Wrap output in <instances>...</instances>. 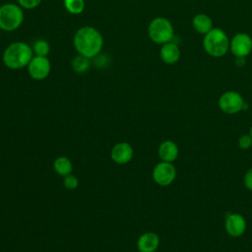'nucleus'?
<instances>
[{
	"instance_id": "obj_1",
	"label": "nucleus",
	"mask_w": 252,
	"mask_h": 252,
	"mask_svg": "<svg viewBox=\"0 0 252 252\" xmlns=\"http://www.w3.org/2000/svg\"><path fill=\"white\" fill-rule=\"evenodd\" d=\"M73 44L78 54L92 59L100 53L103 47V36L97 29L84 26L75 32Z\"/></svg>"
},
{
	"instance_id": "obj_2",
	"label": "nucleus",
	"mask_w": 252,
	"mask_h": 252,
	"mask_svg": "<svg viewBox=\"0 0 252 252\" xmlns=\"http://www.w3.org/2000/svg\"><path fill=\"white\" fill-rule=\"evenodd\" d=\"M32 57L33 52L32 46L24 41H15L5 48L2 61L7 68L18 70L27 67Z\"/></svg>"
},
{
	"instance_id": "obj_3",
	"label": "nucleus",
	"mask_w": 252,
	"mask_h": 252,
	"mask_svg": "<svg viewBox=\"0 0 252 252\" xmlns=\"http://www.w3.org/2000/svg\"><path fill=\"white\" fill-rule=\"evenodd\" d=\"M203 46L209 55L213 57H221L229 48L228 37L222 30L213 28L205 34Z\"/></svg>"
},
{
	"instance_id": "obj_4",
	"label": "nucleus",
	"mask_w": 252,
	"mask_h": 252,
	"mask_svg": "<svg viewBox=\"0 0 252 252\" xmlns=\"http://www.w3.org/2000/svg\"><path fill=\"white\" fill-rule=\"evenodd\" d=\"M24 22L23 8L19 4L6 3L0 6V30L16 31Z\"/></svg>"
},
{
	"instance_id": "obj_5",
	"label": "nucleus",
	"mask_w": 252,
	"mask_h": 252,
	"mask_svg": "<svg viewBox=\"0 0 252 252\" xmlns=\"http://www.w3.org/2000/svg\"><path fill=\"white\" fill-rule=\"evenodd\" d=\"M148 34L152 41L158 44H164L171 41L174 31L171 23L166 18L157 17L149 24Z\"/></svg>"
},
{
	"instance_id": "obj_6",
	"label": "nucleus",
	"mask_w": 252,
	"mask_h": 252,
	"mask_svg": "<svg viewBox=\"0 0 252 252\" xmlns=\"http://www.w3.org/2000/svg\"><path fill=\"white\" fill-rule=\"evenodd\" d=\"M27 68L32 79L35 81H42L49 76L51 71V63L45 56L33 55Z\"/></svg>"
},
{
	"instance_id": "obj_7",
	"label": "nucleus",
	"mask_w": 252,
	"mask_h": 252,
	"mask_svg": "<svg viewBox=\"0 0 252 252\" xmlns=\"http://www.w3.org/2000/svg\"><path fill=\"white\" fill-rule=\"evenodd\" d=\"M219 107L224 113L235 114L244 108V100L237 92L228 91L220 95Z\"/></svg>"
},
{
	"instance_id": "obj_8",
	"label": "nucleus",
	"mask_w": 252,
	"mask_h": 252,
	"mask_svg": "<svg viewBox=\"0 0 252 252\" xmlns=\"http://www.w3.org/2000/svg\"><path fill=\"white\" fill-rule=\"evenodd\" d=\"M176 176V170L171 162H158L153 170L154 181L160 186H167L171 184Z\"/></svg>"
},
{
	"instance_id": "obj_9",
	"label": "nucleus",
	"mask_w": 252,
	"mask_h": 252,
	"mask_svg": "<svg viewBox=\"0 0 252 252\" xmlns=\"http://www.w3.org/2000/svg\"><path fill=\"white\" fill-rule=\"evenodd\" d=\"M229 48L234 56L244 58L252 50V38L244 32H239L232 37L229 42Z\"/></svg>"
},
{
	"instance_id": "obj_10",
	"label": "nucleus",
	"mask_w": 252,
	"mask_h": 252,
	"mask_svg": "<svg viewBox=\"0 0 252 252\" xmlns=\"http://www.w3.org/2000/svg\"><path fill=\"white\" fill-rule=\"evenodd\" d=\"M224 228L232 237L241 236L246 230V220L240 214H229L225 219Z\"/></svg>"
},
{
	"instance_id": "obj_11",
	"label": "nucleus",
	"mask_w": 252,
	"mask_h": 252,
	"mask_svg": "<svg viewBox=\"0 0 252 252\" xmlns=\"http://www.w3.org/2000/svg\"><path fill=\"white\" fill-rule=\"evenodd\" d=\"M111 159L118 164H125L129 162L133 158V149L130 144L121 142L116 144L110 153Z\"/></svg>"
},
{
	"instance_id": "obj_12",
	"label": "nucleus",
	"mask_w": 252,
	"mask_h": 252,
	"mask_svg": "<svg viewBox=\"0 0 252 252\" xmlns=\"http://www.w3.org/2000/svg\"><path fill=\"white\" fill-rule=\"evenodd\" d=\"M158 245L159 237L155 232H145L137 241V247L140 252H155Z\"/></svg>"
},
{
	"instance_id": "obj_13",
	"label": "nucleus",
	"mask_w": 252,
	"mask_h": 252,
	"mask_svg": "<svg viewBox=\"0 0 252 252\" xmlns=\"http://www.w3.org/2000/svg\"><path fill=\"white\" fill-rule=\"evenodd\" d=\"M159 54H160L161 60L165 64L172 65V64H175L179 60L180 49L175 43L169 41V42L162 44Z\"/></svg>"
},
{
	"instance_id": "obj_14",
	"label": "nucleus",
	"mask_w": 252,
	"mask_h": 252,
	"mask_svg": "<svg viewBox=\"0 0 252 252\" xmlns=\"http://www.w3.org/2000/svg\"><path fill=\"white\" fill-rule=\"evenodd\" d=\"M158 154L162 161L172 162L177 158L178 147L174 142L167 140L159 145Z\"/></svg>"
},
{
	"instance_id": "obj_15",
	"label": "nucleus",
	"mask_w": 252,
	"mask_h": 252,
	"mask_svg": "<svg viewBox=\"0 0 252 252\" xmlns=\"http://www.w3.org/2000/svg\"><path fill=\"white\" fill-rule=\"evenodd\" d=\"M193 27L196 32L202 34L208 33L213 29V21L206 14H198L193 19Z\"/></svg>"
},
{
	"instance_id": "obj_16",
	"label": "nucleus",
	"mask_w": 252,
	"mask_h": 252,
	"mask_svg": "<svg viewBox=\"0 0 252 252\" xmlns=\"http://www.w3.org/2000/svg\"><path fill=\"white\" fill-rule=\"evenodd\" d=\"M53 167L56 173L61 176H67L71 174L73 165L71 160L67 157H59L53 162Z\"/></svg>"
},
{
	"instance_id": "obj_17",
	"label": "nucleus",
	"mask_w": 252,
	"mask_h": 252,
	"mask_svg": "<svg viewBox=\"0 0 252 252\" xmlns=\"http://www.w3.org/2000/svg\"><path fill=\"white\" fill-rule=\"evenodd\" d=\"M71 66L73 71L78 74L86 73L91 67V59L84 55L78 54L72 59Z\"/></svg>"
},
{
	"instance_id": "obj_18",
	"label": "nucleus",
	"mask_w": 252,
	"mask_h": 252,
	"mask_svg": "<svg viewBox=\"0 0 252 252\" xmlns=\"http://www.w3.org/2000/svg\"><path fill=\"white\" fill-rule=\"evenodd\" d=\"M32 49L33 55L47 57V55L50 52V44L47 40L39 38L33 42Z\"/></svg>"
},
{
	"instance_id": "obj_19",
	"label": "nucleus",
	"mask_w": 252,
	"mask_h": 252,
	"mask_svg": "<svg viewBox=\"0 0 252 252\" xmlns=\"http://www.w3.org/2000/svg\"><path fill=\"white\" fill-rule=\"evenodd\" d=\"M65 9L72 15H79L85 9V0H64Z\"/></svg>"
},
{
	"instance_id": "obj_20",
	"label": "nucleus",
	"mask_w": 252,
	"mask_h": 252,
	"mask_svg": "<svg viewBox=\"0 0 252 252\" xmlns=\"http://www.w3.org/2000/svg\"><path fill=\"white\" fill-rule=\"evenodd\" d=\"M63 184L65 186V188L73 190L76 189L79 185V180L75 175L69 174L67 176H64V180H63Z\"/></svg>"
},
{
	"instance_id": "obj_21",
	"label": "nucleus",
	"mask_w": 252,
	"mask_h": 252,
	"mask_svg": "<svg viewBox=\"0 0 252 252\" xmlns=\"http://www.w3.org/2000/svg\"><path fill=\"white\" fill-rule=\"evenodd\" d=\"M18 4L26 10H32L35 9L42 0H17Z\"/></svg>"
},
{
	"instance_id": "obj_22",
	"label": "nucleus",
	"mask_w": 252,
	"mask_h": 252,
	"mask_svg": "<svg viewBox=\"0 0 252 252\" xmlns=\"http://www.w3.org/2000/svg\"><path fill=\"white\" fill-rule=\"evenodd\" d=\"M238 146L240 149L247 150L252 146V138L251 136L248 135H242L239 140H238Z\"/></svg>"
},
{
	"instance_id": "obj_23",
	"label": "nucleus",
	"mask_w": 252,
	"mask_h": 252,
	"mask_svg": "<svg viewBox=\"0 0 252 252\" xmlns=\"http://www.w3.org/2000/svg\"><path fill=\"white\" fill-rule=\"evenodd\" d=\"M244 186L252 191V168H249L244 175Z\"/></svg>"
},
{
	"instance_id": "obj_24",
	"label": "nucleus",
	"mask_w": 252,
	"mask_h": 252,
	"mask_svg": "<svg viewBox=\"0 0 252 252\" xmlns=\"http://www.w3.org/2000/svg\"><path fill=\"white\" fill-rule=\"evenodd\" d=\"M249 135L251 136V138H252V126H251V128H250V131H249Z\"/></svg>"
},
{
	"instance_id": "obj_25",
	"label": "nucleus",
	"mask_w": 252,
	"mask_h": 252,
	"mask_svg": "<svg viewBox=\"0 0 252 252\" xmlns=\"http://www.w3.org/2000/svg\"><path fill=\"white\" fill-rule=\"evenodd\" d=\"M62 1H64V0H62Z\"/></svg>"
}]
</instances>
